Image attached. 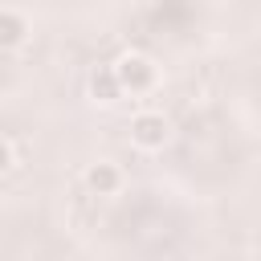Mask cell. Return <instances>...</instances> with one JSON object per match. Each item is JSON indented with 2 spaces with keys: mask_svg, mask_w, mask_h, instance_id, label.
Listing matches in <instances>:
<instances>
[{
  "mask_svg": "<svg viewBox=\"0 0 261 261\" xmlns=\"http://www.w3.org/2000/svg\"><path fill=\"white\" fill-rule=\"evenodd\" d=\"M90 94H94L98 102H118V98H122V82H118L114 65L94 69V77H90Z\"/></svg>",
  "mask_w": 261,
  "mask_h": 261,
  "instance_id": "5b68a950",
  "label": "cell"
},
{
  "mask_svg": "<svg viewBox=\"0 0 261 261\" xmlns=\"http://www.w3.org/2000/svg\"><path fill=\"white\" fill-rule=\"evenodd\" d=\"M171 139V122L163 110H139L130 118V143L143 147V151H163Z\"/></svg>",
  "mask_w": 261,
  "mask_h": 261,
  "instance_id": "7a4b0ae2",
  "label": "cell"
},
{
  "mask_svg": "<svg viewBox=\"0 0 261 261\" xmlns=\"http://www.w3.org/2000/svg\"><path fill=\"white\" fill-rule=\"evenodd\" d=\"M82 179H86V188H90L94 196H114V192L122 188V171H118V163H110V159L90 163Z\"/></svg>",
  "mask_w": 261,
  "mask_h": 261,
  "instance_id": "3957f363",
  "label": "cell"
},
{
  "mask_svg": "<svg viewBox=\"0 0 261 261\" xmlns=\"http://www.w3.org/2000/svg\"><path fill=\"white\" fill-rule=\"evenodd\" d=\"M114 73H118V82H122V94H151L155 82H159L155 61L143 57V53H122V57L114 61Z\"/></svg>",
  "mask_w": 261,
  "mask_h": 261,
  "instance_id": "6da1fadb",
  "label": "cell"
},
{
  "mask_svg": "<svg viewBox=\"0 0 261 261\" xmlns=\"http://www.w3.org/2000/svg\"><path fill=\"white\" fill-rule=\"evenodd\" d=\"M0 155H4V171H12V167H16V143H12L8 135L0 139Z\"/></svg>",
  "mask_w": 261,
  "mask_h": 261,
  "instance_id": "8992f818",
  "label": "cell"
},
{
  "mask_svg": "<svg viewBox=\"0 0 261 261\" xmlns=\"http://www.w3.org/2000/svg\"><path fill=\"white\" fill-rule=\"evenodd\" d=\"M130 4H155V0H130Z\"/></svg>",
  "mask_w": 261,
  "mask_h": 261,
  "instance_id": "52a82bcc",
  "label": "cell"
},
{
  "mask_svg": "<svg viewBox=\"0 0 261 261\" xmlns=\"http://www.w3.org/2000/svg\"><path fill=\"white\" fill-rule=\"evenodd\" d=\"M24 37H29V16L16 8H4L0 12V45L16 49V45H24Z\"/></svg>",
  "mask_w": 261,
  "mask_h": 261,
  "instance_id": "277c9868",
  "label": "cell"
}]
</instances>
